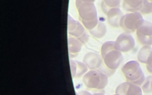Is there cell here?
<instances>
[{
  "label": "cell",
  "mask_w": 152,
  "mask_h": 95,
  "mask_svg": "<svg viewBox=\"0 0 152 95\" xmlns=\"http://www.w3.org/2000/svg\"><path fill=\"white\" fill-rule=\"evenodd\" d=\"M75 5L84 27L88 30L95 28L99 20L94 1L77 0Z\"/></svg>",
  "instance_id": "1"
},
{
  "label": "cell",
  "mask_w": 152,
  "mask_h": 95,
  "mask_svg": "<svg viewBox=\"0 0 152 95\" xmlns=\"http://www.w3.org/2000/svg\"><path fill=\"white\" fill-rule=\"evenodd\" d=\"M113 41L104 42L101 48V56L106 66L115 71L123 61L122 52L115 48Z\"/></svg>",
  "instance_id": "2"
},
{
  "label": "cell",
  "mask_w": 152,
  "mask_h": 95,
  "mask_svg": "<svg viewBox=\"0 0 152 95\" xmlns=\"http://www.w3.org/2000/svg\"><path fill=\"white\" fill-rule=\"evenodd\" d=\"M121 70L128 81L139 86L144 83L145 78L139 62L129 61L124 65Z\"/></svg>",
  "instance_id": "3"
},
{
  "label": "cell",
  "mask_w": 152,
  "mask_h": 95,
  "mask_svg": "<svg viewBox=\"0 0 152 95\" xmlns=\"http://www.w3.org/2000/svg\"><path fill=\"white\" fill-rule=\"evenodd\" d=\"M84 84L88 88L101 90L104 88L108 83V77L104 73L97 70H90L83 75Z\"/></svg>",
  "instance_id": "4"
},
{
  "label": "cell",
  "mask_w": 152,
  "mask_h": 95,
  "mask_svg": "<svg viewBox=\"0 0 152 95\" xmlns=\"http://www.w3.org/2000/svg\"><path fill=\"white\" fill-rule=\"evenodd\" d=\"M142 14L140 12H130L122 16L119 23V26L127 33L135 31L143 20Z\"/></svg>",
  "instance_id": "5"
},
{
  "label": "cell",
  "mask_w": 152,
  "mask_h": 95,
  "mask_svg": "<svg viewBox=\"0 0 152 95\" xmlns=\"http://www.w3.org/2000/svg\"><path fill=\"white\" fill-rule=\"evenodd\" d=\"M68 33L72 37L77 38L82 44L86 43L88 40V36L85 31L84 27L69 15H68Z\"/></svg>",
  "instance_id": "6"
},
{
  "label": "cell",
  "mask_w": 152,
  "mask_h": 95,
  "mask_svg": "<svg viewBox=\"0 0 152 95\" xmlns=\"http://www.w3.org/2000/svg\"><path fill=\"white\" fill-rule=\"evenodd\" d=\"M139 42L143 46L152 45V23L143 20L136 30Z\"/></svg>",
  "instance_id": "7"
},
{
  "label": "cell",
  "mask_w": 152,
  "mask_h": 95,
  "mask_svg": "<svg viewBox=\"0 0 152 95\" xmlns=\"http://www.w3.org/2000/svg\"><path fill=\"white\" fill-rule=\"evenodd\" d=\"M135 43L132 35L126 32L119 34L114 43L116 49L121 52H128L135 46Z\"/></svg>",
  "instance_id": "8"
},
{
  "label": "cell",
  "mask_w": 152,
  "mask_h": 95,
  "mask_svg": "<svg viewBox=\"0 0 152 95\" xmlns=\"http://www.w3.org/2000/svg\"><path fill=\"white\" fill-rule=\"evenodd\" d=\"M140 86L129 81L119 84L115 90V93L121 95H142Z\"/></svg>",
  "instance_id": "9"
},
{
  "label": "cell",
  "mask_w": 152,
  "mask_h": 95,
  "mask_svg": "<svg viewBox=\"0 0 152 95\" xmlns=\"http://www.w3.org/2000/svg\"><path fill=\"white\" fill-rule=\"evenodd\" d=\"M103 61L101 55L93 52L86 54L83 59V62L91 70H96L99 68L101 66Z\"/></svg>",
  "instance_id": "10"
},
{
  "label": "cell",
  "mask_w": 152,
  "mask_h": 95,
  "mask_svg": "<svg viewBox=\"0 0 152 95\" xmlns=\"http://www.w3.org/2000/svg\"><path fill=\"white\" fill-rule=\"evenodd\" d=\"M107 18L109 24L113 27H118L121 18L122 17L123 13L119 8H113L110 10L107 13Z\"/></svg>",
  "instance_id": "11"
},
{
  "label": "cell",
  "mask_w": 152,
  "mask_h": 95,
  "mask_svg": "<svg viewBox=\"0 0 152 95\" xmlns=\"http://www.w3.org/2000/svg\"><path fill=\"white\" fill-rule=\"evenodd\" d=\"M81 42L77 38L74 37H68V46L69 55L71 58H74L81 51L82 48Z\"/></svg>",
  "instance_id": "12"
},
{
  "label": "cell",
  "mask_w": 152,
  "mask_h": 95,
  "mask_svg": "<svg viewBox=\"0 0 152 95\" xmlns=\"http://www.w3.org/2000/svg\"><path fill=\"white\" fill-rule=\"evenodd\" d=\"M143 0H125L122 8L126 11L131 12H140L142 7Z\"/></svg>",
  "instance_id": "13"
},
{
  "label": "cell",
  "mask_w": 152,
  "mask_h": 95,
  "mask_svg": "<svg viewBox=\"0 0 152 95\" xmlns=\"http://www.w3.org/2000/svg\"><path fill=\"white\" fill-rule=\"evenodd\" d=\"M89 32L94 37L97 39H102L105 36L106 33V27L103 22L99 21L96 27L93 29L89 30Z\"/></svg>",
  "instance_id": "14"
},
{
  "label": "cell",
  "mask_w": 152,
  "mask_h": 95,
  "mask_svg": "<svg viewBox=\"0 0 152 95\" xmlns=\"http://www.w3.org/2000/svg\"><path fill=\"white\" fill-rule=\"evenodd\" d=\"M152 51V48L150 46H143L139 50L137 55L138 62L142 64H145L147 62L149 55Z\"/></svg>",
  "instance_id": "15"
},
{
  "label": "cell",
  "mask_w": 152,
  "mask_h": 95,
  "mask_svg": "<svg viewBox=\"0 0 152 95\" xmlns=\"http://www.w3.org/2000/svg\"><path fill=\"white\" fill-rule=\"evenodd\" d=\"M120 1L119 0H103L101 3V8L104 14H107V12L113 8L119 7Z\"/></svg>",
  "instance_id": "16"
},
{
  "label": "cell",
  "mask_w": 152,
  "mask_h": 95,
  "mask_svg": "<svg viewBox=\"0 0 152 95\" xmlns=\"http://www.w3.org/2000/svg\"><path fill=\"white\" fill-rule=\"evenodd\" d=\"M75 61L77 63V71L75 78H80V77L84 75L88 72V67L84 62H81L78 61Z\"/></svg>",
  "instance_id": "17"
},
{
  "label": "cell",
  "mask_w": 152,
  "mask_h": 95,
  "mask_svg": "<svg viewBox=\"0 0 152 95\" xmlns=\"http://www.w3.org/2000/svg\"><path fill=\"white\" fill-rule=\"evenodd\" d=\"M141 88L145 93H152V75L148 76L145 78Z\"/></svg>",
  "instance_id": "18"
},
{
  "label": "cell",
  "mask_w": 152,
  "mask_h": 95,
  "mask_svg": "<svg viewBox=\"0 0 152 95\" xmlns=\"http://www.w3.org/2000/svg\"><path fill=\"white\" fill-rule=\"evenodd\" d=\"M141 14H150L152 13V1L143 0L142 7L140 11Z\"/></svg>",
  "instance_id": "19"
},
{
  "label": "cell",
  "mask_w": 152,
  "mask_h": 95,
  "mask_svg": "<svg viewBox=\"0 0 152 95\" xmlns=\"http://www.w3.org/2000/svg\"><path fill=\"white\" fill-rule=\"evenodd\" d=\"M70 62V68H71V72L72 78L75 77L76 71H77V63L75 61H74L72 59H69Z\"/></svg>",
  "instance_id": "20"
},
{
  "label": "cell",
  "mask_w": 152,
  "mask_h": 95,
  "mask_svg": "<svg viewBox=\"0 0 152 95\" xmlns=\"http://www.w3.org/2000/svg\"><path fill=\"white\" fill-rule=\"evenodd\" d=\"M146 68L148 72L152 74V51L151 52L146 63Z\"/></svg>",
  "instance_id": "21"
},
{
  "label": "cell",
  "mask_w": 152,
  "mask_h": 95,
  "mask_svg": "<svg viewBox=\"0 0 152 95\" xmlns=\"http://www.w3.org/2000/svg\"><path fill=\"white\" fill-rule=\"evenodd\" d=\"M76 95H93L89 91L86 90H81L76 93Z\"/></svg>",
  "instance_id": "22"
},
{
  "label": "cell",
  "mask_w": 152,
  "mask_h": 95,
  "mask_svg": "<svg viewBox=\"0 0 152 95\" xmlns=\"http://www.w3.org/2000/svg\"><path fill=\"white\" fill-rule=\"evenodd\" d=\"M93 95H105V94L103 93H95Z\"/></svg>",
  "instance_id": "23"
},
{
  "label": "cell",
  "mask_w": 152,
  "mask_h": 95,
  "mask_svg": "<svg viewBox=\"0 0 152 95\" xmlns=\"http://www.w3.org/2000/svg\"><path fill=\"white\" fill-rule=\"evenodd\" d=\"M113 95H121V94H116V93H115V94H113Z\"/></svg>",
  "instance_id": "24"
}]
</instances>
